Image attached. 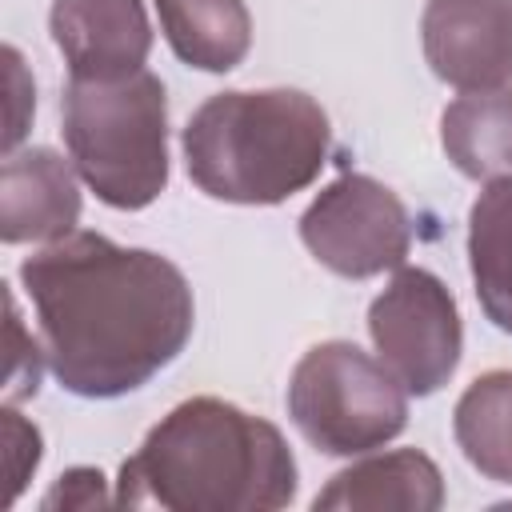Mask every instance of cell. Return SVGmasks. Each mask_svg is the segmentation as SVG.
I'll return each instance as SVG.
<instances>
[{"instance_id":"6da1fadb","label":"cell","mask_w":512,"mask_h":512,"mask_svg":"<svg viewBox=\"0 0 512 512\" xmlns=\"http://www.w3.org/2000/svg\"><path fill=\"white\" fill-rule=\"evenodd\" d=\"M20 284L36 308L56 384L116 400L160 376L192 340L196 300L184 272L104 232H68L24 256Z\"/></svg>"},{"instance_id":"7a4b0ae2","label":"cell","mask_w":512,"mask_h":512,"mask_svg":"<svg viewBox=\"0 0 512 512\" xmlns=\"http://www.w3.org/2000/svg\"><path fill=\"white\" fill-rule=\"evenodd\" d=\"M296 456L284 432L220 396L180 400L120 464V508L276 512L296 500Z\"/></svg>"},{"instance_id":"3957f363","label":"cell","mask_w":512,"mask_h":512,"mask_svg":"<svg viewBox=\"0 0 512 512\" xmlns=\"http://www.w3.org/2000/svg\"><path fill=\"white\" fill-rule=\"evenodd\" d=\"M188 180L224 204H284L328 164V112L300 88L208 96L180 128Z\"/></svg>"},{"instance_id":"277c9868","label":"cell","mask_w":512,"mask_h":512,"mask_svg":"<svg viewBox=\"0 0 512 512\" xmlns=\"http://www.w3.org/2000/svg\"><path fill=\"white\" fill-rule=\"evenodd\" d=\"M60 132L80 180L108 208L140 212L168 188V92L156 72L68 76Z\"/></svg>"},{"instance_id":"5b68a950","label":"cell","mask_w":512,"mask_h":512,"mask_svg":"<svg viewBox=\"0 0 512 512\" xmlns=\"http://www.w3.org/2000/svg\"><path fill=\"white\" fill-rule=\"evenodd\" d=\"M288 420L324 456H364L408 424V392L352 340L312 344L288 376Z\"/></svg>"},{"instance_id":"8992f818","label":"cell","mask_w":512,"mask_h":512,"mask_svg":"<svg viewBox=\"0 0 512 512\" xmlns=\"http://www.w3.org/2000/svg\"><path fill=\"white\" fill-rule=\"evenodd\" d=\"M368 336L408 396L440 392L464 352L456 296L428 268H396L384 292L368 304Z\"/></svg>"},{"instance_id":"52a82bcc","label":"cell","mask_w":512,"mask_h":512,"mask_svg":"<svg viewBox=\"0 0 512 512\" xmlns=\"http://www.w3.org/2000/svg\"><path fill=\"white\" fill-rule=\"evenodd\" d=\"M300 240L316 264L344 280H372L408 260L412 216L404 200L364 172H344L300 216Z\"/></svg>"},{"instance_id":"ba28073f","label":"cell","mask_w":512,"mask_h":512,"mask_svg":"<svg viewBox=\"0 0 512 512\" xmlns=\"http://www.w3.org/2000/svg\"><path fill=\"white\" fill-rule=\"evenodd\" d=\"M420 40L432 76L460 92L512 84V0H428Z\"/></svg>"},{"instance_id":"9c48e42d","label":"cell","mask_w":512,"mask_h":512,"mask_svg":"<svg viewBox=\"0 0 512 512\" xmlns=\"http://www.w3.org/2000/svg\"><path fill=\"white\" fill-rule=\"evenodd\" d=\"M48 32L68 64V76L80 80L132 76L152 52L144 0H52Z\"/></svg>"},{"instance_id":"30bf717a","label":"cell","mask_w":512,"mask_h":512,"mask_svg":"<svg viewBox=\"0 0 512 512\" xmlns=\"http://www.w3.org/2000/svg\"><path fill=\"white\" fill-rule=\"evenodd\" d=\"M60 152L32 144L4 156L0 168V240L4 244H40L76 232L80 220V184Z\"/></svg>"},{"instance_id":"8fae6325","label":"cell","mask_w":512,"mask_h":512,"mask_svg":"<svg viewBox=\"0 0 512 512\" xmlns=\"http://www.w3.org/2000/svg\"><path fill=\"white\" fill-rule=\"evenodd\" d=\"M444 504V476L432 456L416 448L364 452V460L340 468L312 500V508H400V512H436Z\"/></svg>"},{"instance_id":"7c38bea8","label":"cell","mask_w":512,"mask_h":512,"mask_svg":"<svg viewBox=\"0 0 512 512\" xmlns=\"http://www.w3.org/2000/svg\"><path fill=\"white\" fill-rule=\"evenodd\" d=\"M160 32L180 64L196 72H232L252 48L244 0H152Z\"/></svg>"},{"instance_id":"4fadbf2b","label":"cell","mask_w":512,"mask_h":512,"mask_svg":"<svg viewBox=\"0 0 512 512\" xmlns=\"http://www.w3.org/2000/svg\"><path fill=\"white\" fill-rule=\"evenodd\" d=\"M440 148L468 180L512 176V88L456 96L440 112Z\"/></svg>"},{"instance_id":"5bb4252c","label":"cell","mask_w":512,"mask_h":512,"mask_svg":"<svg viewBox=\"0 0 512 512\" xmlns=\"http://www.w3.org/2000/svg\"><path fill=\"white\" fill-rule=\"evenodd\" d=\"M468 268L484 316L512 336V176L488 180L468 208Z\"/></svg>"},{"instance_id":"9a60e30c","label":"cell","mask_w":512,"mask_h":512,"mask_svg":"<svg viewBox=\"0 0 512 512\" xmlns=\"http://www.w3.org/2000/svg\"><path fill=\"white\" fill-rule=\"evenodd\" d=\"M452 436L480 476L512 488V368H492L460 392Z\"/></svg>"},{"instance_id":"2e32d148","label":"cell","mask_w":512,"mask_h":512,"mask_svg":"<svg viewBox=\"0 0 512 512\" xmlns=\"http://www.w3.org/2000/svg\"><path fill=\"white\" fill-rule=\"evenodd\" d=\"M44 364H48V356H44L40 344L24 332L16 296L8 292V372H4V404L32 400V396L40 392Z\"/></svg>"},{"instance_id":"e0dca14e","label":"cell","mask_w":512,"mask_h":512,"mask_svg":"<svg viewBox=\"0 0 512 512\" xmlns=\"http://www.w3.org/2000/svg\"><path fill=\"white\" fill-rule=\"evenodd\" d=\"M0 424H4V464H8V504H16V496L24 492L28 476L40 468V456H44V440H40V428L28 424L20 412H12V404L0 412Z\"/></svg>"},{"instance_id":"ac0fdd59","label":"cell","mask_w":512,"mask_h":512,"mask_svg":"<svg viewBox=\"0 0 512 512\" xmlns=\"http://www.w3.org/2000/svg\"><path fill=\"white\" fill-rule=\"evenodd\" d=\"M96 504H108L100 468H68V472H60V480L40 500L44 512H80V508H96Z\"/></svg>"}]
</instances>
